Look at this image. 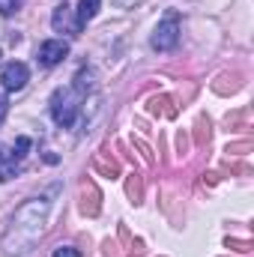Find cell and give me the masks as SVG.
Here are the masks:
<instances>
[{
    "instance_id": "cell-1",
    "label": "cell",
    "mask_w": 254,
    "mask_h": 257,
    "mask_svg": "<svg viewBox=\"0 0 254 257\" xmlns=\"http://www.w3.org/2000/svg\"><path fill=\"white\" fill-rule=\"evenodd\" d=\"M51 200L48 197H33L24 206H18V212L12 215L6 233H3V248L6 254H24L36 245V239L45 230V218H48Z\"/></svg>"
},
{
    "instance_id": "cell-3",
    "label": "cell",
    "mask_w": 254,
    "mask_h": 257,
    "mask_svg": "<svg viewBox=\"0 0 254 257\" xmlns=\"http://www.w3.org/2000/svg\"><path fill=\"white\" fill-rule=\"evenodd\" d=\"M177 42H180V21H177V15H168L165 21H159V27L153 33V48L171 51V48H177Z\"/></svg>"
},
{
    "instance_id": "cell-6",
    "label": "cell",
    "mask_w": 254,
    "mask_h": 257,
    "mask_svg": "<svg viewBox=\"0 0 254 257\" xmlns=\"http://www.w3.org/2000/svg\"><path fill=\"white\" fill-rule=\"evenodd\" d=\"M51 27H54V30H69V33H78V30H81V27H78V24H72V21H69V6H57V9H54V18H51Z\"/></svg>"
},
{
    "instance_id": "cell-7",
    "label": "cell",
    "mask_w": 254,
    "mask_h": 257,
    "mask_svg": "<svg viewBox=\"0 0 254 257\" xmlns=\"http://www.w3.org/2000/svg\"><path fill=\"white\" fill-rule=\"evenodd\" d=\"M99 3H102V0H81V3H78V18H75V21H78V27H84L87 21H93V18H96Z\"/></svg>"
},
{
    "instance_id": "cell-2",
    "label": "cell",
    "mask_w": 254,
    "mask_h": 257,
    "mask_svg": "<svg viewBox=\"0 0 254 257\" xmlns=\"http://www.w3.org/2000/svg\"><path fill=\"white\" fill-rule=\"evenodd\" d=\"M78 93L75 90H57L54 96H51V117H54V123L57 126H75V120H78Z\"/></svg>"
},
{
    "instance_id": "cell-9",
    "label": "cell",
    "mask_w": 254,
    "mask_h": 257,
    "mask_svg": "<svg viewBox=\"0 0 254 257\" xmlns=\"http://www.w3.org/2000/svg\"><path fill=\"white\" fill-rule=\"evenodd\" d=\"M18 6H21V0H0V15H12V12H18Z\"/></svg>"
},
{
    "instance_id": "cell-10",
    "label": "cell",
    "mask_w": 254,
    "mask_h": 257,
    "mask_svg": "<svg viewBox=\"0 0 254 257\" xmlns=\"http://www.w3.org/2000/svg\"><path fill=\"white\" fill-rule=\"evenodd\" d=\"M51 257H81V251H78V248H69V245H63V248H57Z\"/></svg>"
},
{
    "instance_id": "cell-5",
    "label": "cell",
    "mask_w": 254,
    "mask_h": 257,
    "mask_svg": "<svg viewBox=\"0 0 254 257\" xmlns=\"http://www.w3.org/2000/svg\"><path fill=\"white\" fill-rule=\"evenodd\" d=\"M27 81H30V69H27V63L15 60V63H6V66H3L0 84H3L6 90H21Z\"/></svg>"
},
{
    "instance_id": "cell-4",
    "label": "cell",
    "mask_w": 254,
    "mask_h": 257,
    "mask_svg": "<svg viewBox=\"0 0 254 257\" xmlns=\"http://www.w3.org/2000/svg\"><path fill=\"white\" fill-rule=\"evenodd\" d=\"M36 57H39V63H42V66L63 63L66 57H69V42H63V39H48V42H42V45H39Z\"/></svg>"
},
{
    "instance_id": "cell-8",
    "label": "cell",
    "mask_w": 254,
    "mask_h": 257,
    "mask_svg": "<svg viewBox=\"0 0 254 257\" xmlns=\"http://www.w3.org/2000/svg\"><path fill=\"white\" fill-rule=\"evenodd\" d=\"M27 150H30V138H27V135H21V138L12 144V153H9V156H12V162H21V159L27 156Z\"/></svg>"
},
{
    "instance_id": "cell-12",
    "label": "cell",
    "mask_w": 254,
    "mask_h": 257,
    "mask_svg": "<svg viewBox=\"0 0 254 257\" xmlns=\"http://www.w3.org/2000/svg\"><path fill=\"white\" fill-rule=\"evenodd\" d=\"M0 60H3V54H0Z\"/></svg>"
},
{
    "instance_id": "cell-11",
    "label": "cell",
    "mask_w": 254,
    "mask_h": 257,
    "mask_svg": "<svg viewBox=\"0 0 254 257\" xmlns=\"http://www.w3.org/2000/svg\"><path fill=\"white\" fill-rule=\"evenodd\" d=\"M6 114H9V102H6V96H0V126H3Z\"/></svg>"
}]
</instances>
